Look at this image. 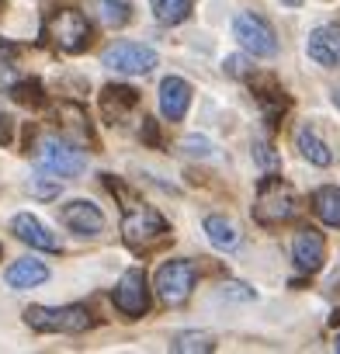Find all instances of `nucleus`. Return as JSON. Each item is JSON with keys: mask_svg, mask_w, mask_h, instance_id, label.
I'll return each mask as SVG.
<instances>
[{"mask_svg": "<svg viewBox=\"0 0 340 354\" xmlns=\"http://www.w3.org/2000/svg\"><path fill=\"white\" fill-rule=\"evenodd\" d=\"M299 212V195L288 181H281V177L267 174L261 188H257V202H254V219L261 226H285L292 223Z\"/></svg>", "mask_w": 340, "mask_h": 354, "instance_id": "f257e3e1", "label": "nucleus"}, {"mask_svg": "<svg viewBox=\"0 0 340 354\" xmlns=\"http://www.w3.org/2000/svg\"><path fill=\"white\" fill-rule=\"evenodd\" d=\"M25 323L35 333H84L94 326V313L87 306H28Z\"/></svg>", "mask_w": 340, "mask_h": 354, "instance_id": "f03ea898", "label": "nucleus"}, {"mask_svg": "<svg viewBox=\"0 0 340 354\" xmlns=\"http://www.w3.org/2000/svg\"><path fill=\"white\" fill-rule=\"evenodd\" d=\"M170 233L167 219L149 209V205H139V202H129L125 212H122V240L132 247V250H149L156 247L163 236Z\"/></svg>", "mask_w": 340, "mask_h": 354, "instance_id": "7ed1b4c3", "label": "nucleus"}, {"mask_svg": "<svg viewBox=\"0 0 340 354\" xmlns=\"http://www.w3.org/2000/svg\"><path fill=\"white\" fill-rule=\"evenodd\" d=\"M28 153H35L39 167L49 170V174H56V177H77L87 167L84 149L73 139H66V136H42L35 142V149H28Z\"/></svg>", "mask_w": 340, "mask_h": 354, "instance_id": "20e7f679", "label": "nucleus"}, {"mask_svg": "<svg viewBox=\"0 0 340 354\" xmlns=\"http://www.w3.org/2000/svg\"><path fill=\"white\" fill-rule=\"evenodd\" d=\"M46 35L53 39V46H59L63 53L77 56L91 46V21L84 11H73V8H56L49 11L46 18Z\"/></svg>", "mask_w": 340, "mask_h": 354, "instance_id": "39448f33", "label": "nucleus"}, {"mask_svg": "<svg viewBox=\"0 0 340 354\" xmlns=\"http://www.w3.org/2000/svg\"><path fill=\"white\" fill-rule=\"evenodd\" d=\"M195 281H198V268H195V261H188V257H174V261L160 264L153 288H156V295H160L163 306H185V302L191 299V292H195Z\"/></svg>", "mask_w": 340, "mask_h": 354, "instance_id": "423d86ee", "label": "nucleus"}, {"mask_svg": "<svg viewBox=\"0 0 340 354\" xmlns=\"http://www.w3.org/2000/svg\"><path fill=\"white\" fill-rule=\"evenodd\" d=\"M111 302L125 319H139V316L149 313V281H146L142 268H129L118 278V285L111 292Z\"/></svg>", "mask_w": 340, "mask_h": 354, "instance_id": "0eeeda50", "label": "nucleus"}, {"mask_svg": "<svg viewBox=\"0 0 340 354\" xmlns=\"http://www.w3.org/2000/svg\"><path fill=\"white\" fill-rule=\"evenodd\" d=\"M101 63L115 73H125V77H146L156 66V53L149 46H139V42H115L101 53Z\"/></svg>", "mask_w": 340, "mask_h": 354, "instance_id": "6e6552de", "label": "nucleus"}, {"mask_svg": "<svg viewBox=\"0 0 340 354\" xmlns=\"http://www.w3.org/2000/svg\"><path fill=\"white\" fill-rule=\"evenodd\" d=\"M233 35L240 39V46L250 53V56H274L278 53V39H274V28L254 15V11H243L233 18Z\"/></svg>", "mask_w": 340, "mask_h": 354, "instance_id": "1a4fd4ad", "label": "nucleus"}, {"mask_svg": "<svg viewBox=\"0 0 340 354\" xmlns=\"http://www.w3.org/2000/svg\"><path fill=\"white\" fill-rule=\"evenodd\" d=\"M59 219H63V226H66L70 233H77V236H101V233H104V216H101V209H97L94 202H87V198L66 202L63 212H59Z\"/></svg>", "mask_w": 340, "mask_h": 354, "instance_id": "9d476101", "label": "nucleus"}, {"mask_svg": "<svg viewBox=\"0 0 340 354\" xmlns=\"http://www.w3.org/2000/svg\"><path fill=\"white\" fill-rule=\"evenodd\" d=\"M191 84L185 77H163L160 80V115L167 122H181L191 108Z\"/></svg>", "mask_w": 340, "mask_h": 354, "instance_id": "9b49d317", "label": "nucleus"}, {"mask_svg": "<svg viewBox=\"0 0 340 354\" xmlns=\"http://www.w3.org/2000/svg\"><path fill=\"white\" fill-rule=\"evenodd\" d=\"M305 53L316 66H326V70H340V25H319L309 42H305Z\"/></svg>", "mask_w": 340, "mask_h": 354, "instance_id": "f8f14e48", "label": "nucleus"}, {"mask_svg": "<svg viewBox=\"0 0 340 354\" xmlns=\"http://www.w3.org/2000/svg\"><path fill=\"white\" fill-rule=\"evenodd\" d=\"M139 108V91L125 87V84H108L101 91V111L108 118V125H125V118Z\"/></svg>", "mask_w": 340, "mask_h": 354, "instance_id": "ddd939ff", "label": "nucleus"}, {"mask_svg": "<svg viewBox=\"0 0 340 354\" xmlns=\"http://www.w3.org/2000/svg\"><path fill=\"white\" fill-rule=\"evenodd\" d=\"M323 254H326V243H323V236L316 230L305 226V230L295 233V240H292V261H295V268L302 274H316L323 268Z\"/></svg>", "mask_w": 340, "mask_h": 354, "instance_id": "4468645a", "label": "nucleus"}, {"mask_svg": "<svg viewBox=\"0 0 340 354\" xmlns=\"http://www.w3.org/2000/svg\"><path fill=\"white\" fill-rule=\"evenodd\" d=\"M11 233H15L21 243L35 247V250H49V254L59 250V240H56V236L49 233V226H46L42 219H35L32 212H18V216L11 219Z\"/></svg>", "mask_w": 340, "mask_h": 354, "instance_id": "2eb2a0df", "label": "nucleus"}, {"mask_svg": "<svg viewBox=\"0 0 340 354\" xmlns=\"http://www.w3.org/2000/svg\"><path fill=\"white\" fill-rule=\"evenodd\" d=\"M56 122H59L63 136H66V139H73L77 146L94 142L91 118H87V111H84L80 104H73V101H59V108H56Z\"/></svg>", "mask_w": 340, "mask_h": 354, "instance_id": "dca6fc26", "label": "nucleus"}, {"mask_svg": "<svg viewBox=\"0 0 340 354\" xmlns=\"http://www.w3.org/2000/svg\"><path fill=\"white\" fill-rule=\"evenodd\" d=\"M46 278H49V268H46L42 261H35V257L15 261V264L8 268V274H4V281H8L11 288H35V285H42Z\"/></svg>", "mask_w": 340, "mask_h": 354, "instance_id": "f3484780", "label": "nucleus"}, {"mask_svg": "<svg viewBox=\"0 0 340 354\" xmlns=\"http://www.w3.org/2000/svg\"><path fill=\"white\" fill-rule=\"evenodd\" d=\"M312 212L323 226H333L340 230V188L326 185V188H316L312 192Z\"/></svg>", "mask_w": 340, "mask_h": 354, "instance_id": "a211bd4d", "label": "nucleus"}, {"mask_svg": "<svg viewBox=\"0 0 340 354\" xmlns=\"http://www.w3.org/2000/svg\"><path fill=\"white\" fill-rule=\"evenodd\" d=\"M295 146H299V153L309 160V163H316V167H330L333 163V153H330V146L309 129V125H302L299 132H295Z\"/></svg>", "mask_w": 340, "mask_h": 354, "instance_id": "6ab92c4d", "label": "nucleus"}, {"mask_svg": "<svg viewBox=\"0 0 340 354\" xmlns=\"http://www.w3.org/2000/svg\"><path fill=\"white\" fill-rule=\"evenodd\" d=\"M205 236H209V243L216 250H236L240 247V230L229 219H223V216H209L205 219Z\"/></svg>", "mask_w": 340, "mask_h": 354, "instance_id": "aec40b11", "label": "nucleus"}, {"mask_svg": "<svg viewBox=\"0 0 340 354\" xmlns=\"http://www.w3.org/2000/svg\"><path fill=\"white\" fill-rule=\"evenodd\" d=\"M91 4V11L108 25V28H122V25H129V18H132V4L129 0H87Z\"/></svg>", "mask_w": 340, "mask_h": 354, "instance_id": "412c9836", "label": "nucleus"}, {"mask_svg": "<svg viewBox=\"0 0 340 354\" xmlns=\"http://www.w3.org/2000/svg\"><path fill=\"white\" fill-rule=\"evenodd\" d=\"M149 8H153L160 25H181L191 18L195 0H149Z\"/></svg>", "mask_w": 340, "mask_h": 354, "instance_id": "4be33fe9", "label": "nucleus"}, {"mask_svg": "<svg viewBox=\"0 0 340 354\" xmlns=\"http://www.w3.org/2000/svg\"><path fill=\"white\" fill-rule=\"evenodd\" d=\"M170 351H174V354H212L216 351V337L202 333V330H185V333L174 337Z\"/></svg>", "mask_w": 340, "mask_h": 354, "instance_id": "5701e85b", "label": "nucleus"}, {"mask_svg": "<svg viewBox=\"0 0 340 354\" xmlns=\"http://www.w3.org/2000/svg\"><path fill=\"white\" fill-rule=\"evenodd\" d=\"M254 91H257V101L264 104L267 122H271V125H278V118H281V111H285V104H288V101H285V94H281L271 80H267V87H254Z\"/></svg>", "mask_w": 340, "mask_h": 354, "instance_id": "b1692460", "label": "nucleus"}, {"mask_svg": "<svg viewBox=\"0 0 340 354\" xmlns=\"http://www.w3.org/2000/svg\"><path fill=\"white\" fill-rule=\"evenodd\" d=\"M11 97H15L18 104H28V108H42V104H46V91H42L39 80H18V84L11 87Z\"/></svg>", "mask_w": 340, "mask_h": 354, "instance_id": "393cba45", "label": "nucleus"}, {"mask_svg": "<svg viewBox=\"0 0 340 354\" xmlns=\"http://www.w3.org/2000/svg\"><path fill=\"white\" fill-rule=\"evenodd\" d=\"M59 181H63V177H56V174L42 170V174H35V177H32V185H28V188H32V195H35V198L49 202V198H59V188H63Z\"/></svg>", "mask_w": 340, "mask_h": 354, "instance_id": "a878e982", "label": "nucleus"}, {"mask_svg": "<svg viewBox=\"0 0 340 354\" xmlns=\"http://www.w3.org/2000/svg\"><path fill=\"white\" fill-rule=\"evenodd\" d=\"M254 156H257L261 170H267V174H274V170H278V153H274L267 142H254Z\"/></svg>", "mask_w": 340, "mask_h": 354, "instance_id": "bb28decb", "label": "nucleus"}, {"mask_svg": "<svg viewBox=\"0 0 340 354\" xmlns=\"http://www.w3.org/2000/svg\"><path fill=\"white\" fill-rule=\"evenodd\" d=\"M223 70L229 73V77H250L254 73V66H250V59L247 56H226V63H223Z\"/></svg>", "mask_w": 340, "mask_h": 354, "instance_id": "cd10ccee", "label": "nucleus"}, {"mask_svg": "<svg viewBox=\"0 0 340 354\" xmlns=\"http://www.w3.org/2000/svg\"><path fill=\"white\" fill-rule=\"evenodd\" d=\"M223 299L250 302V299H254V288H247V285H240V281H226V285H223Z\"/></svg>", "mask_w": 340, "mask_h": 354, "instance_id": "c85d7f7f", "label": "nucleus"}, {"mask_svg": "<svg viewBox=\"0 0 340 354\" xmlns=\"http://www.w3.org/2000/svg\"><path fill=\"white\" fill-rule=\"evenodd\" d=\"M185 149H188L191 156H212V142H209L205 136H188V139H185Z\"/></svg>", "mask_w": 340, "mask_h": 354, "instance_id": "c756f323", "label": "nucleus"}, {"mask_svg": "<svg viewBox=\"0 0 340 354\" xmlns=\"http://www.w3.org/2000/svg\"><path fill=\"white\" fill-rule=\"evenodd\" d=\"M11 136H15V118L8 111H0V142H11Z\"/></svg>", "mask_w": 340, "mask_h": 354, "instance_id": "7c9ffc66", "label": "nucleus"}, {"mask_svg": "<svg viewBox=\"0 0 340 354\" xmlns=\"http://www.w3.org/2000/svg\"><path fill=\"white\" fill-rule=\"evenodd\" d=\"M142 139L149 146H160V132H156V122L153 118H142Z\"/></svg>", "mask_w": 340, "mask_h": 354, "instance_id": "2f4dec72", "label": "nucleus"}, {"mask_svg": "<svg viewBox=\"0 0 340 354\" xmlns=\"http://www.w3.org/2000/svg\"><path fill=\"white\" fill-rule=\"evenodd\" d=\"M15 56H18V46H11L8 39H0V66H8Z\"/></svg>", "mask_w": 340, "mask_h": 354, "instance_id": "473e14b6", "label": "nucleus"}, {"mask_svg": "<svg viewBox=\"0 0 340 354\" xmlns=\"http://www.w3.org/2000/svg\"><path fill=\"white\" fill-rule=\"evenodd\" d=\"M281 4H285V8H299V4H302V0H281Z\"/></svg>", "mask_w": 340, "mask_h": 354, "instance_id": "72a5a7b5", "label": "nucleus"}, {"mask_svg": "<svg viewBox=\"0 0 340 354\" xmlns=\"http://www.w3.org/2000/svg\"><path fill=\"white\" fill-rule=\"evenodd\" d=\"M333 351H337V354H340V333H337V337H333Z\"/></svg>", "mask_w": 340, "mask_h": 354, "instance_id": "f704fd0d", "label": "nucleus"}, {"mask_svg": "<svg viewBox=\"0 0 340 354\" xmlns=\"http://www.w3.org/2000/svg\"><path fill=\"white\" fill-rule=\"evenodd\" d=\"M333 104H337V108H340V87H337V91H333Z\"/></svg>", "mask_w": 340, "mask_h": 354, "instance_id": "c9c22d12", "label": "nucleus"}, {"mask_svg": "<svg viewBox=\"0 0 340 354\" xmlns=\"http://www.w3.org/2000/svg\"><path fill=\"white\" fill-rule=\"evenodd\" d=\"M333 323H340V313H333Z\"/></svg>", "mask_w": 340, "mask_h": 354, "instance_id": "e433bc0d", "label": "nucleus"}]
</instances>
